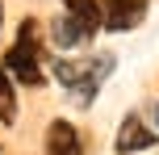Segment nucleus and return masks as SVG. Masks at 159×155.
Segmentation results:
<instances>
[{"label":"nucleus","mask_w":159,"mask_h":155,"mask_svg":"<svg viewBox=\"0 0 159 155\" xmlns=\"http://www.w3.org/2000/svg\"><path fill=\"white\" fill-rule=\"evenodd\" d=\"M50 71H55V80L63 84L67 92H71V101L80 109L92 105L96 92H101V84L109 80L113 71V55H88V59H55L50 63Z\"/></svg>","instance_id":"1"},{"label":"nucleus","mask_w":159,"mask_h":155,"mask_svg":"<svg viewBox=\"0 0 159 155\" xmlns=\"http://www.w3.org/2000/svg\"><path fill=\"white\" fill-rule=\"evenodd\" d=\"M4 67H8V75H13L17 84H25V88H42V84H46V71H42V30H38V21L25 17V21L17 25V42L8 46Z\"/></svg>","instance_id":"2"},{"label":"nucleus","mask_w":159,"mask_h":155,"mask_svg":"<svg viewBox=\"0 0 159 155\" xmlns=\"http://www.w3.org/2000/svg\"><path fill=\"white\" fill-rule=\"evenodd\" d=\"M96 34H101V21H88V17L67 13V8L50 21V38H55V46H63V50H80V46H88Z\"/></svg>","instance_id":"3"},{"label":"nucleus","mask_w":159,"mask_h":155,"mask_svg":"<svg viewBox=\"0 0 159 155\" xmlns=\"http://www.w3.org/2000/svg\"><path fill=\"white\" fill-rule=\"evenodd\" d=\"M151 0H101V21L109 34H126L134 25H143Z\"/></svg>","instance_id":"4"},{"label":"nucleus","mask_w":159,"mask_h":155,"mask_svg":"<svg viewBox=\"0 0 159 155\" xmlns=\"http://www.w3.org/2000/svg\"><path fill=\"white\" fill-rule=\"evenodd\" d=\"M121 155H138V151H147V147H155V130L143 122L138 113H126V122L117 126V143H113Z\"/></svg>","instance_id":"5"},{"label":"nucleus","mask_w":159,"mask_h":155,"mask_svg":"<svg viewBox=\"0 0 159 155\" xmlns=\"http://www.w3.org/2000/svg\"><path fill=\"white\" fill-rule=\"evenodd\" d=\"M46 155H84V139L67 117H55L46 126Z\"/></svg>","instance_id":"6"},{"label":"nucleus","mask_w":159,"mask_h":155,"mask_svg":"<svg viewBox=\"0 0 159 155\" xmlns=\"http://www.w3.org/2000/svg\"><path fill=\"white\" fill-rule=\"evenodd\" d=\"M13 75H8V67L0 63V122L4 126H13L17 122V92H13Z\"/></svg>","instance_id":"7"},{"label":"nucleus","mask_w":159,"mask_h":155,"mask_svg":"<svg viewBox=\"0 0 159 155\" xmlns=\"http://www.w3.org/2000/svg\"><path fill=\"white\" fill-rule=\"evenodd\" d=\"M0 30H4V4H0Z\"/></svg>","instance_id":"8"},{"label":"nucleus","mask_w":159,"mask_h":155,"mask_svg":"<svg viewBox=\"0 0 159 155\" xmlns=\"http://www.w3.org/2000/svg\"><path fill=\"white\" fill-rule=\"evenodd\" d=\"M155 126H159V105H155Z\"/></svg>","instance_id":"9"}]
</instances>
